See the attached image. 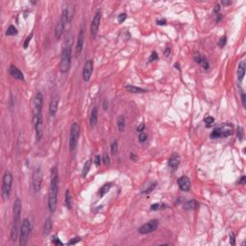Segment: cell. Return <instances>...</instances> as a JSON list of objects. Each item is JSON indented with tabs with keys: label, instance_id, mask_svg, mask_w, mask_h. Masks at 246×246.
Here are the masks:
<instances>
[{
	"label": "cell",
	"instance_id": "6da1fadb",
	"mask_svg": "<svg viewBox=\"0 0 246 246\" xmlns=\"http://www.w3.org/2000/svg\"><path fill=\"white\" fill-rule=\"evenodd\" d=\"M58 190H59V175L56 166L51 168L50 173V187L48 195V208L49 212L54 213L58 204Z\"/></svg>",
	"mask_w": 246,
	"mask_h": 246
},
{
	"label": "cell",
	"instance_id": "7a4b0ae2",
	"mask_svg": "<svg viewBox=\"0 0 246 246\" xmlns=\"http://www.w3.org/2000/svg\"><path fill=\"white\" fill-rule=\"evenodd\" d=\"M21 201L19 198L16 199L14 203V219H13V226L11 230V238L12 241H16L17 236L19 235L20 229V215H21Z\"/></svg>",
	"mask_w": 246,
	"mask_h": 246
},
{
	"label": "cell",
	"instance_id": "3957f363",
	"mask_svg": "<svg viewBox=\"0 0 246 246\" xmlns=\"http://www.w3.org/2000/svg\"><path fill=\"white\" fill-rule=\"evenodd\" d=\"M71 39V38H70ZM66 40L64 42V46L62 51V57H61V62H60V70L61 72L66 73L70 68V64H71V46H72V42H69V40Z\"/></svg>",
	"mask_w": 246,
	"mask_h": 246
},
{
	"label": "cell",
	"instance_id": "277c9868",
	"mask_svg": "<svg viewBox=\"0 0 246 246\" xmlns=\"http://www.w3.org/2000/svg\"><path fill=\"white\" fill-rule=\"evenodd\" d=\"M31 230H32L31 222L28 218H25L24 220L21 222L20 229H19V244H20V246H24V245H26V243H27L29 235H30V233H31Z\"/></svg>",
	"mask_w": 246,
	"mask_h": 246
},
{
	"label": "cell",
	"instance_id": "5b68a950",
	"mask_svg": "<svg viewBox=\"0 0 246 246\" xmlns=\"http://www.w3.org/2000/svg\"><path fill=\"white\" fill-rule=\"evenodd\" d=\"M233 133V126L230 123H225V124L218 126L215 128V130L210 134V139H215L219 137H227L231 136Z\"/></svg>",
	"mask_w": 246,
	"mask_h": 246
},
{
	"label": "cell",
	"instance_id": "8992f818",
	"mask_svg": "<svg viewBox=\"0 0 246 246\" xmlns=\"http://www.w3.org/2000/svg\"><path fill=\"white\" fill-rule=\"evenodd\" d=\"M12 184H13V175L11 172L6 171L4 173V176H3L2 182V197L4 200H7L10 196Z\"/></svg>",
	"mask_w": 246,
	"mask_h": 246
},
{
	"label": "cell",
	"instance_id": "52a82bcc",
	"mask_svg": "<svg viewBox=\"0 0 246 246\" xmlns=\"http://www.w3.org/2000/svg\"><path fill=\"white\" fill-rule=\"evenodd\" d=\"M79 132H80V126L77 122H73L69 133V148L71 151L74 150L76 145H77Z\"/></svg>",
	"mask_w": 246,
	"mask_h": 246
},
{
	"label": "cell",
	"instance_id": "ba28073f",
	"mask_svg": "<svg viewBox=\"0 0 246 246\" xmlns=\"http://www.w3.org/2000/svg\"><path fill=\"white\" fill-rule=\"evenodd\" d=\"M42 105H43V96L42 94V92H39L36 93L33 100V115H34L33 120H36L39 118V115H42Z\"/></svg>",
	"mask_w": 246,
	"mask_h": 246
},
{
	"label": "cell",
	"instance_id": "9c48e42d",
	"mask_svg": "<svg viewBox=\"0 0 246 246\" xmlns=\"http://www.w3.org/2000/svg\"><path fill=\"white\" fill-rule=\"evenodd\" d=\"M42 182V173L40 166H36L33 171V177H32V187L35 192H39L40 190Z\"/></svg>",
	"mask_w": 246,
	"mask_h": 246
},
{
	"label": "cell",
	"instance_id": "30bf717a",
	"mask_svg": "<svg viewBox=\"0 0 246 246\" xmlns=\"http://www.w3.org/2000/svg\"><path fill=\"white\" fill-rule=\"evenodd\" d=\"M66 11L64 10L63 14L61 16V18L57 23L56 28H55V38H56V40L61 39L62 35L64 33V27H66Z\"/></svg>",
	"mask_w": 246,
	"mask_h": 246
},
{
	"label": "cell",
	"instance_id": "8fae6325",
	"mask_svg": "<svg viewBox=\"0 0 246 246\" xmlns=\"http://www.w3.org/2000/svg\"><path fill=\"white\" fill-rule=\"evenodd\" d=\"M158 225H159V221L157 219H153V220H150L147 223L143 224L141 227L139 229V232L142 235H146V234H150L154 231L157 230Z\"/></svg>",
	"mask_w": 246,
	"mask_h": 246
},
{
	"label": "cell",
	"instance_id": "7c38bea8",
	"mask_svg": "<svg viewBox=\"0 0 246 246\" xmlns=\"http://www.w3.org/2000/svg\"><path fill=\"white\" fill-rule=\"evenodd\" d=\"M100 21H101V12L97 11L92 18V24H90V35H92V38L96 37L99 25H100Z\"/></svg>",
	"mask_w": 246,
	"mask_h": 246
},
{
	"label": "cell",
	"instance_id": "4fadbf2b",
	"mask_svg": "<svg viewBox=\"0 0 246 246\" xmlns=\"http://www.w3.org/2000/svg\"><path fill=\"white\" fill-rule=\"evenodd\" d=\"M92 71H93V62L92 60H89L86 62L84 66V68H83V79L84 81H90V76L92 74Z\"/></svg>",
	"mask_w": 246,
	"mask_h": 246
},
{
	"label": "cell",
	"instance_id": "5bb4252c",
	"mask_svg": "<svg viewBox=\"0 0 246 246\" xmlns=\"http://www.w3.org/2000/svg\"><path fill=\"white\" fill-rule=\"evenodd\" d=\"M35 129H36V135H37V139L40 140L43 135V123H42V113L39 115L36 120H34Z\"/></svg>",
	"mask_w": 246,
	"mask_h": 246
},
{
	"label": "cell",
	"instance_id": "9a60e30c",
	"mask_svg": "<svg viewBox=\"0 0 246 246\" xmlns=\"http://www.w3.org/2000/svg\"><path fill=\"white\" fill-rule=\"evenodd\" d=\"M59 100H60L59 96L54 95L50 102V104H49V115H50V116H52V118L56 115V113L58 110V105H59Z\"/></svg>",
	"mask_w": 246,
	"mask_h": 246
},
{
	"label": "cell",
	"instance_id": "2e32d148",
	"mask_svg": "<svg viewBox=\"0 0 246 246\" xmlns=\"http://www.w3.org/2000/svg\"><path fill=\"white\" fill-rule=\"evenodd\" d=\"M178 186H179L180 189L183 190V191H189L190 189V181L189 179V177L187 176H181L179 179H178Z\"/></svg>",
	"mask_w": 246,
	"mask_h": 246
},
{
	"label": "cell",
	"instance_id": "e0dca14e",
	"mask_svg": "<svg viewBox=\"0 0 246 246\" xmlns=\"http://www.w3.org/2000/svg\"><path fill=\"white\" fill-rule=\"evenodd\" d=\"M9 71H10V74L12 77H14V79H16V80L24 81V75H23V73L20 71V69L18 67H16V66H11Z\"/></svg>",
	"mask_w": 246,
	"mask_h": 246
},
{
	"label": "cell",
	"instance_id": "ac0fdd59",
	"mask_svg": "<svg viewBox=\"0 0 246 246\" xmlns=\"http://www.w3.org/2000/svg\"><path fill=\"white\" fill-rule=\"evenodd\" d=\"M84 40H85L84 30H83V29H81L80 33H79V36H78V39H77V44H76V48H75L76 55H79L82 52V50H83Z\"/></svg>",
	"mask_w": 246,
	"mask_h": 246
},
{
	"label": "cell",
	"instance_id": "d6986e66",
	"mask_svg": "<svg viewBox=\"0 0 246 246\" xmlns=\"http://www.w3.org/2000/svg\"><path fill=\"white\" fill-rule=\"evenodd\" d=\"M180 161H181V158L179 156V154L173 153L171 155V157L169 158V160H168V165L170 166V167L173 169V170H175V169L178 167V165H179Z\"/></svg>",
	"mask_w": 246,
	"mask_h": 246
},
{
	"label": "cell",
	"instance_id": "ffe728a7",
	"mask_svg": "<svg viewBox=\"0 0 246 246\" xmlns=\"http://www.w3.org/2000/svg\"><path fill=\"white\" fill-rule=\"evenodd\" d=\"M245 69H246V63H245V61H242L241 62V64H238V71H236L238 79L239 82H241L243 80L244 75H245Z\"/></svg>",
	"mask_w": 246,
	"mask_h": 246
},
{
	"label": "cell",
	"instance_id": "44dd1931",
	"mask_svg": "<svg viewBox=\"0 0 246 246\" xmlns=\"http://www.w3.org/2000/svg\"><path fill=\"white\" fill-rule=\"evenodd\" d=\"M64 11H66V24H70L72 21L73 16H74V11H75L74 6L70 5L66 9H64Z\"/></svg>",
	"mask_w": 246,
	"mask_h": 246
},
{
	"label": "cell",
	"instance_id": "7402d4cb",
	"mask_svg": "<svg viewBox=\"0 0 246 246\" xmlns=\"http://www.w3.org/2000/svg\"><path fill=\"white\" fill-rule=\"evenodd\" d=\"M97 119H98V111H97V108L94 107L92 110L90 118V126H92V127L96 125V123H97Z\"/></svg>",
	"mask_w": 246,
	"mask_h": 246
},
{
	"label": "cell",
	"instance_id": "603a6c76",
	"mask_svg": "<svg viewBox=\"0 0 246 246\" xmlns=\"http://www.w3.org/2000/svg\"><path fill=\"white\" fill-rule=\"evenodd\" d=\"M125 89L131 93H144V92H146L145 90L141 89V87L133 86V85H127V86L125 87Z\"/></svg>",
	"mask_w": 246,
	"mask_h": 246
},
{
	"label": "cell",
	"instance_id": "cb8c5ba5",
	"mask_svg": "<svg viewBox=\"0 0 246 246\" xmlns=\"http://www.w3.org/2000/svg\"><path fill=\"white\" fill-rule=\"evenodd\" d=\"M51 229H52V221H51V218L48 217L45 220L44 225H43V235L47 236L48 234L50 233Z\"/></svg>",
	"mask_w": 246,
	"mask_h": 246
},
{
	"label": "cell",
	"instance_id": "d4e9b609",
	"mask_svg": "<svg viewBox=\"0 0 246 246\" xmlns=\"http://www.w3.org/2000/svg\"><path fill=\"white\" fill-rule=\"evenodd\" d=\"M156 187H157V182H152L149 184H147L144 189L141 190V193H143V194H148V193H150V192L153 191L154 189Z\"/></svg>",
	"mask_w": 246,
	"mask_h": 246
},
{
	"label": "cell",
	"instance_id": "484cf974",
	"mask_svg": "<svg viewBox=\"0 0 246 246\" xmlns=\"http://www.w3.org/2000/svg\"><path fill=\"white\" fill-rule=\"evenodd\" d=\"M111 187H112V184H111V183L105 184L104 186L102 187L100 189H99V196H100V197L104 196L107 192H109V190L111 189Z\"/></svg>",
	"mask_w": 246,
	"mask_h": 246
},
{
	"label": "cell",
	"instance_id": "4316f807",
	"mask_svg": "<svg viewBox=\"0 0 246 246\" xmlns=\"http://www.w3.org/2000/svg\"><path fill=\"white\" fill-rule=\"evenodd\" d=\"M118 130L120 132H123L125 129V116L121 115L118 116Z\"/></svg>",
	"mask_w": 246,
	"mask_h": 246
},
{
	"label": "cell",
	"instance_id": "83f0119b",
	"mask_svg": "<svg viewBox=\"0 0 246 246\" xmlns=\"http://www.w3.org/2000/svg\"><path fill=\"white\" fill-rule=\"evenodd\" d=\"M197 202H196L195 200H189L184 203V210H192V209H195V208H197Z\"/></svg>",
	"mask_w": 246,
	"mask_h": 246
},
{
	"label": "cell",
	"instance_id": "f1b7e54d",
	"mask_svg": "<svg viewBox=\"0 0 246 246\" xmlns=\"http://www.w3.org/2000/svg\"><path fill=\"white\" fill-rule=\"evenodd\" d=\"M66 206L67 207V209H71L72 206V200H71V194H70L69 190H66Z\"/></svg>",
	"mask_w": 246,
	"mask_h": 246
},
{
	"label": "cell",
	"instance_id": "f546056e",
	"mask_svg": "<svg viewBox=\"0 0 246 246\" xmlns=\"http://www.w3.org/2000/svg\"><path fill=\"white\" fill-rule=\"evenodd\" d=\"M17 34V29L14 25H10L6 31V36H14Z\"/></svg>",
	"mask_w": 246,
	"mask_h": 246
},
{
	"label": "cell",
	"instance_id": "4dcf8cb0",
	"mask_svg": "<svg viewBox=\"0 0 246 246\" xmlns=\"http://www.w3.org/2000/svg\"><path fill=\"white\" fill-rule=\"evenodd\" d=\"M90 161L89 160V161H87L86 163H85V165H84L83 172H82V177L85 178L87 176V173H89V171H90Z\"/></svg>",
	"mask_w": 246,
	"mask_h": 246
},
{
	"label": "cell",
	"instance_id": "1f68e13d",
	"mask_svg": "<svg viewBox=\"0 0 246 246\" xmlns=\"http://www.w3.org/2000/svg\"><path fill=\"white\" fill-rule=\"evenodd\" d=\"M111 151H112V154L113 155H115L118 154V140H113L111 144Z\"/></svg>",
	"mask_w": 246,
	"mask_h": 246
},
{
	"label": "cell",
	"instance_id": "d6a6232c",
	"mask_svg": "<svg viewBox=\"0 0 246 246\" xmlns=\"http://www.w3.org/2000/svg\"><path fill=\"white\" fill-rule=\"evenodd\" d=\"M204 121L206 123L207 127H210V126L215 123V118H213V116H207V118H204Z\"/></svg>",
	"mask_w": 246,
	"mask_h": 246
},
{
	"label": "cell",
	"instance_id": "836d02e7",
	"mask_svg": "<svg viewBox=\"0 0 246 246\" xmlns=\"http://www.w3.org/2000/svg\"><path fill=\"white\" fill-rule=\"evenodd\" d=\"M126 18H127V14H126V13H122L118 16V23H123L126 20Z\"/></svg>",
	"mask_w": 246,
	"mask_h": 246
},
{
	"label": "cell",
	"instance_id": "e575fe53",
	"mask_svg": "<svg viewBox=\"0 0 246 246\" xmlns=\"http://www.w3.org/2000/svg\"><path fill=\"white\" fill-rule=\"evenodd\" d=\"M32 38H33V34H30L29 35V36L26 38V40H25V42H24V43H23V47H24L25 49L28 47V45H29V43H30V42H31V40H32Z\"/></svg>",
	"mask_w": 246,
	"mask_h": 246
},
{
	"label": "cell",
	"instance_id": "d590c367",
	"mask_svg": "<svg viewBox=\"0 0 246 246\" xmlns=\"http://www.w3.org/2000/svg\"><path fill=\"white\" fill-rule=\"evenodd\" d=\"M226 42H227V38H226V36H223V37H221L220 38V40H219V42H218V45L220 46V47H223V46L226 44Z\"/></svg>",
	"mask_w": 246,
	"mask_h": 246
},
{
	"label": "cell",
	"instance_id": "8d00e7d4",
	"mask_svg": "<svg viewBox=\"0 0 246 246\" xmlns=\"http://www.w3.org/2000/svg\"><path fill=\"white\" fill-rule=\"evenodd\" d=\"M158 59H159V57H158L157 52L153 51L150 55V58H149V62H154V61H157Z\"/></svg>",
	"mask_w": 246,
	"mask_h": 246
},
{
	"label": "cell",
	"instance_id": "74e56055",
	"mask_svg": "<svg viewBox=\"0 0 246 246\" xmlns=\"http://www.w3.org/2000/svg\"><path fill=\"white\" fill-rule=\"evenodd\" d=\"M79 241H81V238L77 236V238H73L70 239V241L67 242V244H68V245H73V244H76Z\"/></svg>",
	"mask_w": 246,
	"mask_h": 246
},
{
	"label": "cell",
	"instance_id": "f35d334b",
	"mask_svg": "<svg viewBox=\"0 0 246 246\" xmlns=\"http://www.w3.org/2000/svg\"><path fill=\"white\" fill-rule=\"evenodd\" d=\"M201 66H203V68L204 69H209V67H210V64H209V63H208V61L205 59V58L203 57V59H202V62H201Z\"/></svg>",
	"mask_w": 246,
	"mask_h": 246
},
{
	"label": "cell",
	"instance_id": "ab89813d",
	"mask_svg": "<svg viewBox=\"0 0 246 246\" xmlns=\"http://www.w3.org/2000/svg\"><path fill=\"white\" fill-rule=\"evenodd\" d=\"M52 238H53V239H52V243H54L56 245H63V242L60 241V239H59V238H58L57 236H53Z\"/></svg>",
	"mask_w": 246,
	"mask_h": 246
},
{
	"label": "cell",
	"instance_id": "60d3db41",
	"mask_svg": "<svg viewBox=\"0 0 246 246\" xmlns=\"http://www.w3.org/2000/svg\"><path fill=\"white\" fill-rule=\"evenodd\" d=\"M103 163H104V165H108L110 163V157L107 153H105L103 155Z\"/></svg>",
	"mask_w": 246,
	"mask_h": 246
},
{
	"label": "cell",
	"instance_id": "b9f144b4",
	"mask_svg": "<svg viewBox=\"0 0 246 246\" xmlns=\"http://www.w3.org/2000/svg\"><path fill=\"white\" fill-rule=\"evenodd\" d=\"M229 236H230V243H231V245H235L236 244V238H235V235H234V233L230 232Z\"/></svg>",
	"mask_w": 246,
	"mask_h": 246
},
{
	"label": "cell",
	"instance_id": "7bdbcfd3",
	"mask_svg": "<svg viewBox=\"0 0 246 246\" xmlns=\"http://www.w3.org/2000/svg\"><path fill=\"white\" fill-rule=\"evenodd\" d=\"M146 139H147V135H146V134L141 133V134L139 135V140L140 142H144V141H146Z\"/></svg>",
	"mask_w": 246,
	"mask_h": 246
},
{
	"label": "cell",
	"instance_id": "ee69618b",
	"mask_svg": "<svg viewBox=\"0 0 246 246\" xmlns=\"http://www.w3.org/2000/svg\"><path fill=\"white\" fill-rule=\"evenodd\" d=\"M94 163H95V165L98 166L100 165V163H101V158H100V156H99V155H96L95 156V158H94Z\"/></svg>",
	"mask_w": 246,
	"mask_h": 246
},
{
	"label": "cell",
	"instance_id": "f6af8a7d",
	"mask_svg": "<svg viewBox=\"0 0 246 246\" xmlns=\"http://www.w3.org/2000/svg\"><path fill=\"white\" fill-rule=\"evenodd\" d=\"M202 59H203V57H202L201 55H200V54H198V53L196 54L195 56H194V61H195L197 64H201Z\"/></svg>",
	"mask_w": 246,
	"mask_h": 246
},
{
	"label": "cell",
	"instance_id": "bcb514c9",
	"mask_svg": "<svg viewBox=\"0 0 246 246\" xmlns=\"http://www.w3.org/2000/svg\"><path fill=\"white\" fill-rule=\"evenodd\" d=\"M161 207H162V206H161V204H160V203H156V204L151 205L150 210H159Z\"/></svg>",
	"mask_w": 246,
	"mask_h": 246
},
{
	"label": "cell",
	"instance_id": "7dc6e473",
	"mask_svg": "<svg viewBox=\"0 0 246 246\" xmlns=\"http://www.w3.org/2000/svg\"><path fill=\"white\" fill-rule=\"evenodd\" d=\"M144 129H145V124H144V123H141V124H139L137 127V132L142 133V131H144Z\"/></svg>",
	"mask_w": 246,
	"mask_h": 246
},
{
	"label": "cell",
	"instance_id": "c3c4849f",
	"mask_svg": "<svg viewBox=\"0 0 246 246\" xmlns=\"http://www.w3.org/2000/svg\"><path fill=\"white\" fill-rule=\"evenodd\" d=\"M157 24H158V25H165V24H166V20H165V18L158 19V20H157Z\"/></svg>",
	"mask_w": 246,
	"mask_h": 246
},
{
	"label": "cell",
	"instance_id": "681fc988",
	"mask_svg": "<svg viewBox=\"0 0 246 246\" xmlns=\"http://www.w3.org/2000/svg\"><path fill=\"white\" fill-rule=\"evenodd\" d=\"M163 54H165V57H168L169 55H170V48H169V47H166L165 50V52H163Z\"/></svg>",
	"mask_w": 246,
	"mask_h": 246
},
{
	"label": "cell",
	"instance_id": "f907efd6",
	"mask_svg": "<svg viewBox=\"0 0 246 246\" xmlns=\"http://www.w3.org/2000/svg\"><path fill=\"white\" fill-rule=\"evenodd\" d=\"M241 102H242V106L245 108L246 105H245V93L244 92L241 93Z\"/></svg>",
	"mask_w": 246,
	"mask_h": 246
},
{
	"label": "cell",
	"instance_id": "816d5d0a",
	"mask_svg": "<svg viewBox=\"0 0 246 246\" xmlns=\"http://www.w3.org/2000/svg\"><path fill=\"white\" fill-rule=\"evenodd\" d=\"M241 134H242V128H239V130L238 131V137L239 139V140H241V139H242V136H241Z\"/></svg>",
	"mask_w": 246,
	"mask_h": 246
},
{
	"label": "cell",
	"instance_id": "f5cc1de1",
	"mask_svg": "<svg viewBox=\"0 0 246 246\" xmlns=\"http://www.w3.org/2000/svg\"><path fill=\"white\" fill-rule=\"evenodd\" d=\"M213 11H215V14L219 13V11H220V6H219V5L217 4V5H216L215 7V10H213Z\"/></svg>",
	"mask_w": 246,
	"mask_h": 246
},
{
	"label": "cell",
	"instance_id": "db71d44e",
	"mask_svg": "<svg viewBox=\"0 0 246 246\" xmlns=\"http://www.w3.org/2000/svg\"><path fill=\"white\" fill-rule=\"evenodd\" d=\"M221 4L222 5H231L232 4V2L231 1H221Z\"/></svg>",
	"mask_w": 246,
	"mask_h": 246
},
{
	"label": "cell",
	"instance_id": "11a10c76",
	"mask_svg": "<svg viewBox=\"0 0 246 246\" xmlns=\"http://www.w3.org/2000/svg\"><path fill=\"white\" fill-rule=\"evenodd\" d=\"M239 183H241V184H245V176H242L241 181H239Z\"/></svg>",
	"mask_w": 246,
	"mask_h": 246
},
{
	"label": "cell",
	"instance_id": "9f6ffc18",
	"mask_svg": "<svg viewBox=\"0 0 246 246\" xmlns=\"http://www.w3.org/2000/svg\"><path fill=\"white\" fill-rule=\"evenodd\" d=\"M130 158H131V159H132V160H134V161H136V160H137V157H136V156H135V155H134V154H131V156H130Z\"/></svg>",
	"mask_w": 246,
	"mask_h": 246
},
{
	"label": "cell",
	"instance_id": "6f0895ef",
	"mask_svg": "<svg viewBox=\"0 0 246 246\" xmlns=\"http://www.w3.org/2000/svg\"><path fill=\"white\" fill-rule=\"evenodd\" d=\"M104 109H105V110L108 109V107H107V101H106V100H105V102H104Z\"/></svg>",
	"mask_w": 246,
	"mask_h": 246
}]
</instances>
